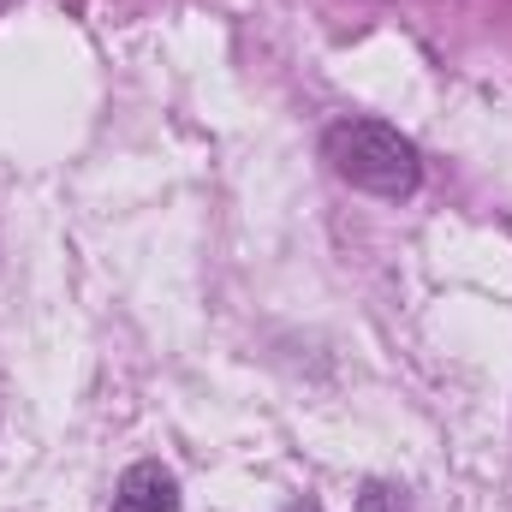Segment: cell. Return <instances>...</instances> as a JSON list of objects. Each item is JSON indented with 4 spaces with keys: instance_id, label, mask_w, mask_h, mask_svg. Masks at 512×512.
I'll list each match as a JSON object with an SVG mask.
<instances>
[{
    "instance_id": "obj_3",
    "label": "cell",
    "mask_w": 512,
    "mask_h": 512,
    "mask_svg": "<svg viewBox=\"0 0 512 512\" xmlns=\"http://www.w3.org/2000/svg\"><path fill=\"white\" fill-rule=\"evenodd\" d=\"M358 512H411V501H405V489H393V483H364Z\"/></svg>"
},
{
    "instance_id": "obj_1",
    "label": "cell",
    "mask_w": 512,
    "mask_h": 512,
    "mask_svg": "<svg viewBox=\"0 0 512 512\" xmlns=\"http://www.w3.org/2000/svg\"><path fill=\"white\" fill-rule=\"evenodd\" d=\"M322 155H328V167L346 185H358L370 197H387V203H399V197H411L423 185L417 143L399 137L393 126H382V120H340V126H328Z\"/></svg>"
},
{
    "instance_id": "obj_2",
    "label": "cell",
    "mask_w": 512,
    "mask_h": 512,
    "mask_svg": "<svg viewBox=\"0 0 512 512\" xmlns=\"http://www.w3.org/2000/svg\"><path fill=\"white\" fill-rule=\"evenodd\" d=\"M108 512H179V483H173V471L155 465V459L131 465L126 477H120V489H114V507Z\"/></svg>"
}]
</instances>
